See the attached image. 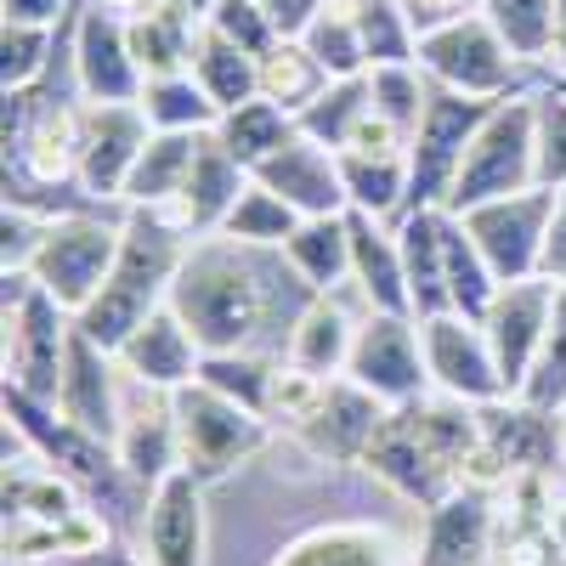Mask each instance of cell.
<instances>
[{"label": "cell", "instance_id": "cell-41", "mask_svg": "<svg viewBox=\"0 0 566 566\" xmlns=\"http://www.w3.org/2000/svg\"><path fill=\"white\" fill-rule=\"evenodd\" d=\"M482 18L515 52V63L555 57V0H482Z\"/></svg>", "mask_w": 566, "mask_h": 566}, {"label": "cell", "instance_id": "cell-14", "mask_svg": "<svg viewBox=\"0 0 566 566\" xmlns=\"http://www.w3.org/2000/svg\"><path fill=\"white\" fill-rule=\"evenodd\" d=\"M555 306H560V283L549 277H522V283H499V295L482 317L488 328V346L499 357V374H504V386L510 397H522L527 386V374L549 340V328H555Z\"/></svg>", "mask_w": 566, "mask_h": 566}, {"label": "cell", "instance_id": "cell-19", "mask_svg": "<svg viewBox=\"0 0 566 566\" xmlns=\"http://www.w3.org/2000/svg\"><path fill=\"white\" fill-rule=\"evenodd\" d=\"M130 386V380H125ZM119 464L125 476L154 493L170 470H181V437H176V402L170 391H148V386H130L125 391V419H119Z\"/></svg>", "mask_w": 566, "mask_h": 566}, {"label": "cell", "instance_id": "cell-11", "mask_svg": "<svg viewBox=\"0 0 566 566\" xmlns=\"http://www.w3.org/2000/svg\"><path fill=\"white\" fill-rule=\"evenodd\" d=\"M555 205H560V193L527 187V193H510V199L464 210L459 221L470 227V239H476V250L488 255L499 283H522V277H544V244H549Z\"/></svg>", "mask_w": 566, "mask_h": 566}, {"label": "cell", "instance_id": "cell-20", "mask_svg": "<svg viewBox=\"0 0 566 566\" xmlns=\"http://www.w3.org/2000/svg\"><path fill=\"white\" fill-rule=\"evenodd\" d=\"M114 357L125 368V380L148 386V391H181L205 374V346L193 340V328H187L170 306H159Z\"/></svg>", "mask_w": 566, "mask_h": 566}, {"label": "cell", "instance_id": "cell-53", "mask_svg": "<svg viewBox=\"0 0 566 566\" xmlns=\"http://www.w3.org/2000/svg\"><path fill=\"white\" fill-rule=\"evenodd\" d=\"M261 7H266L277 40H301V34L317 23V12L328 7V0H261Z\"/></svg>", "mask_w": 566, "mask_h": 566}, {"label": "cell", "instance_id": "cell-43", "mask_svg": "<svg viewBox=\"0 0 566 566\" xmlns=\"http://www.w3.org/2000/svg\"><path fill=\"white\" fill-rule=\"evenodd\" d=\"M374 108V91H368V74H357V80H328V91L323 97L295 119L301 125V136H312V142H323V148H346L352 142V130L363 125V114Z\"/></svg>", "mask_w": 566, "mask_h": 566}, {"label": "cell", "instance_id": "cell-56", "mask_svg": "<svg viewBox=\"0 0 566 566\" xmlns=\"http://www.w3.org/2000/svg\"><path fill=\"white\" fill-rule=\"evenodd\" d=\"M63 566H148V560H142V555H130L114 533L103 538V544H91V549H80V555H69Z\"/></svg>", "mask_w": 566, "mask_h": 566}, {"label": "cell", "instance_id": "cell-12", "mask_svg": "<svg viewBox=\"0 0 566 566\" xmlns=\"http://www.w3.org/2000/svg\"><path fill=\"white\" fill-rule=\"evenodd\" d=\"M346 380H357L368 397H380L386 408L424 402V391H431V368H424L419 317L363 312L357 346H352V363H346Z\"/></svg>", "mask_w": 566, "mask_h": 566}, {"label": "cell", "instance_id": "cell-31", "mask_svg": "<svg viewBox=\"0 0 566 566\" xmlns=\"http://www.w3.org/2000/svg\"><path fill=\"white\" fill-rule=\"evenodd\" d=\"M442 227H448V210H408V216L397 221V244H402V266H408L413 317H442V312H448Z\"/></svg>", "mask_w": 566, "mask_h": 566}, {"label": "cell", "instance_id": "cell-32", "mask_svg": "<svg viewBox=\"0 0 566 566\" xmlns=\"http://www.w3.org/2000/svg\"><path fill=\"white\" fill-rule=\"evenodd\" d=\"M301 272V283L312 295H340V283H352V221L346 216H317L301 221L295 239L277 250Z\"/></svg>", "mask_w": 566, "mask_h": 566}, {"label": "cell", "instance_id": "cell-3", "mask_svg": "<svg viewBox=\"0 0 566 566\" xmlns=\"http://www.w3.org/2000/svg\"><path fill=\"white\" fill-rule=\"evenodd\" d=\"M187 250H193V239H187L165 210H130L119 261H114L108 283L97 290V301L74 317V328L91 346L119 352L159 306H170V283H176Z\"/></svg>", "mask_w": 566, "mask_h": 566}, {"label": "cell", "instance_id": "cell-16", "mask_svg": "<svg viewBox=\"0 0 566 566\" xmlns=\"http://www.w3.org/2000/svg\"><path fill=\"white\" fill-rule=\"evenodd\" d=\"M148 114L136 103H85V142H80V193L91 205H108L119 199L125 205V181L148 148Z\"/></svg>", "mask_w": 566, "mask_h": 566}, {"label": "cell", "instance_id": "cell-37", "mask_svg": "<svg viewBox=\"0 0 566 566\" xmlns=\"http://www.w3.org/2000/svg\"><path fill=\"white\" fill-rule=\"evenodd\" d=\"M199 29H205V23L181 18V12H170V7L136 18V23H130V52H136L142 74H148V80H159V74H187V69H193Z\"/></svg>", "mask_w": 566, "mask_h": 566}, {"label": "cell", "instance_id": "cell-24", "mask_svg": "<svg viewBox=\"0 0 566 566\" xmlns=\"http://www.w3.org/2000/svg\"><path fill=\"white\" fill-rule=\"evenodd\" d=\"M386 419H391V408L340 374V380H328V397H323V408L312 413V424H301V437H306L317 453L363 459V453L374 448V437H380Z\"/></svg>", "mask_w": 566, "mask_h": 566}, {"label": "cell", "instance_id": "cell-9", "mask_svg": "<svg viewBox=\"0 0 566 566\" xmlns=\"http://www.w3.org/2000/svg\"><path fill=\"white\" fill-rule=\"evenodd\" d=\"M419 69L431 74V85L459 91V97L510 103V97H522V69L527 63H515V52L476 12V18H459L448 29L419 34Z\"/></svg>", "mask_w": 566, "mask_h": 566}, {"label": "cell", "instance_id": "cell-60", "mask_svg": "<svg viewBox=\"0 0 566 566\" xmlns=\"http://www.w3.org/2000/svg\"><path fill=\"white\" fill-rule=\"evenodd\" d=\"M560 459H566V413H560Z\"/></svg>", "mask_w": 566, "mask_h": 566}, {"label": "cell", "instance_id": "cell-51", "mask_svg": "<svg viewBox=\"0 0 566 566\" xmlns=\"http://www.w3.org/2000/svg\"><path fill=\"white\" fill-rule=\"evenodd\" d=\"M205 29H216V34L232 40V45H244L250 57H266L272 45H277V29H272V18H266L261 0H221V7L205 18Z\"/></svg>", "mask_w": 566, "mask_h": 566}, {"label": "cell", "instance_id": "cell-25", "mask_svg": "<svg viewBox=\"0 0 566 566\" xmlns=\"http://www.w3.org/2000/svg\"><path fill=\"white\" fill-rule=\"evenodd\" d=\"M488 544H493V504L482 499V488H459L424 522L419 566H482Z\"/></svg>", "mask_w": 566, "mask_h": 566}, {"label": "cell", "instance_id": "cell-54", "mask_svg": "<svg viewBox=\"0 0 566 566\" xmlns=\"http://www.w3.org/2000/svg\"><path fill=\"white\" fill-rule=\"evenodd\" d=\"M7 23H40V29H63L69 23V0H0Z\"/></svg>", "mask_w": 566, "mask_h": 566}, {"label": "cell", "instance_id": "cell-13", "mask_svg": "<svg viewBox=\"0 0 566 566\" xmlns=\"http://www.w3.org/2000/svg\"><path fill=\"white\" fill-rule=\"evenodd\" d=\"M419 340H424V368H431V386L453 402H470V408H488V402H504L510 386L499 374V357L488 346V328L476 317H459V312H442V317H419Z\"/></svg>", "mask_w": 566, "mask_h": 566}, {"label": "cell", "instance_id": "cell-5", "mask_svg": "<svg viewBox=\"0 0 566 566\" xmlns=\"http://www.w3.org/2000/svg\"><path fill=\"white\" fill-rule=\"evenodd\" d=\"M0 283H7L0 290V301H7V386L57 408L69 346H74V317L29 272H7Z\"/></svg>", "mask_w": 566, "mask_h": 566}, {"label": "cell", "instance_id": "cell-59", "mask_svg": "<svg viewBox=\"0 0 566 566\" xmlns=\"http://www.w3.org/2000/svg\"><path fill=\"white\" fill-rule=\"evenodd\" d=\"M555 69L566 80V0H555Z\"/></svg>", "mask_w": 566, "mask_h": 566}, {"label": "cell", "instance_id": "cell-18", "mask_svg": "<svg viewBox=\"0 0 566 566\" xmlns=\"http://www.w3.org/2000/svg\"><path fill=\"white\" fill-rule=\"evenodd\" d=\"M261 187H272V193L290 205L295 216L317 221V216H346L352 199H346V181H340V154L335 148H323V142L312 136H290L272 159H261L250 170Z\"/></svg>", "mask_w": 566, "mask_h": 566}, {"label": "cell", "instance_id": "cell-4", "mask_svg": "<svg viewBox=\"0 0 566 566\" xmlns=\"http://www.w3.org/2000/svg\"><path fill=\"white\" fill-rule=\"evenodd\" d=\"M0 402H7V431H12L23 448H34V453L45 459V470H57L69 488L91 493L97 504L125 510L119 499H125L130 476H125L114 442L80 431V424L63 419L52 402H40V397H29V391H18V386H7V397H0Z\"/></svg>", "mask_w": 566, "mask_h": 566}, {"label": "cell", "instance_id": "cell-42", "mask_svg": "<svg viewBox=\"0 0 566 566\" xmlns=\"http://www.w3.org/2000/svg\"><path fill=\"white\" fill-rule=\"evenodd\" d=\"M357 40L368 69H391V63H419V34L402 12V0H352Z\"/></svg>", "mask_w": 566, "mask_h": 566}, {"label": "cell", "instance_id": "cell-58", "mask_svg": "<svg viewBox=\"0 0 566 566\" xmlns=\"http://www.w3.org/2000/svg\"><path fill=\"white\" fill-rule=\"evenodd\" d=\"M165 7H170V12H181V18H193V23H205V18L221 7V0H165Z\"/></svg>", "mask_w": 566, "mask_h": 566}, {"label": "cell", "instance_id": "cell-7", "mask_svg": "<svg viewBox=\"0 0 566 566\" xmlns=\"http://www.w3.org/2000/svg\"><path fill=\"white\" fill-rule=\"evenodd\" d=\"M176 402V437H181V470H193V476L210 488L221 476H232L244 459H255L272 437V419L244 408V402H232L221 397L216 386L193 380V386H181L170 391Z\"/></svg>", "mask_w": 566, "mask_h": 566}, {"label": "cell", "instance_id": "cell-33", "mask_svg": "<svg viewBox=\"0 0 566 566\" xmlns=\"http://www.w3.org/2000/svg\"><path fill=\"white\" fill-rule=\"evenodd\" d=\"M193 80L205 85V97L227 114V108H239V103H255V97H261V57H250L244 45L221 40L216 29H199Z\"/></svg>", "mask_w": 566, "mask_h": 566}, {"label": "cell", "instance_id": "cell-46", "mask_svg": "<svg viewBox=\"0 0 566 566\" xmlns=\"http://www.w3.org/2000/svg\"><path fill=\"white\" fill-rule=\"evenodd\" d=\"M199 380L216 386V391L232 397V402H244V408L266 413V397H272V363L255 357V352H210Z\"/></svg>", "mask_w": 566, "mask_h": 566}, {"label": "cell", "instance_id": "cell-47", "mask_svg": "<svg viewBox=\"0 0 566 566\" xmlns=\"http://www.w3.org/2000/svg\"><path fill=\"white\" fill-rule=\"evenodd\" d=\"M52 69V29L0 23V91H29Z\"/></svg>", "mask_w": 566, "mask_h": 566}, {"label": "cell", "instance_id": "cell-6", "mask_svg": "<svg viewBox=\"0 0 566 566\" xmlns=\"http://www.w3.org/2000/svg\"><path fill=\"white\" fill-rule=\"evenodd\" d=\"M538 187V142H533V97H510L493 103V114L482 119L476 142L464 148L459 181L448 193V216H464L476 205L510 199V193H527Z\"/></svg>", "mask_w": 566, "mask_h": 566}, {"label": "cell", "instance_id": "cell-35", "mask_svg": "<svg viewBox=\"0 0 566 566\" xmlns=\"http://www.w3.org/2000/svg\"><path fill=\"white\" fill-rule=\"evenodd\" d=\"M340 181L357 216H402L408 210V154H340Z\"/></svg>", "mask_w": 566, "mask_h": 566}, {"label": "cell", "instance_id": "cell-49", "mask_svg": "<svg viewBox=\"0 0 566 566\" xmlns=\"http://www.w3.org/2000/svg\"><path fill=\"white\" fill-rule=\"evenodd\" d=\"M522 402L538 408V413H566V290H560V306H555L549 340H544L527 386H522Z\"/></svg>", "mask_w": 566, "mask_h": 566}, {"label": "cell", "instance_id": "cell-28", "mask_svg": "<svg viewBox=\"0 0 566 566\" xmlns=\"http://www.w3.org/2000/svg\"><path fill=\"white\" fill-rule=\"evenodd\" d=\"M357 328H363V317H352V306L340 295H317L301 312L295 335H290V357L283 363H295L306 374H323V380H340L346 363H352V346H357Z\"/></svg>", "mask_w": 566, "mask_h": 566}, {"label": "cell", "instance_id": "cell-38", "mask_svg": "<svg viewBox=\"0 0 566 566\" xmlns=\"http://www.w3.org/2000/svg\"><path fill=\"white\" fill-rule=\"evenodd\" d=\"M323 91H328V74H323V63L306 52L301 40H277L272 52L261 57V97L277 103L283 114L301 119Z\"/></svg>", "mask_w": 566, "mask_h": 566}, {"label": "cell", "instance_id": "cell-15", "mask_svg": "<svg viewBox=\"0 0 566 566\" xmlns=\"http://www.w3.org/2000/svg\"><path fill=\"white\" fill-rule=\"evenodd\" d=\"M69 57L85 103H142L148 74L130 52V23L103 12L97 0H85V12L69 18Z\"/></svg>", "mask_w": 566, "mask_h": 566}, {"label": "cell", "instance_id": "cell-17", "mask_svg": "<svg viewBox=\"0 0 566 566\" xmlns=\"http://www.w3.org/2000/svg\"><path fill=\"white\" fill-rule=\"evenodd\" d=\"M205 544H210L205 482L193 470H170L142 499V555H148V566H205Z\"/></svg>", "mask_w": 566, "mask_h": 566}, {"label": "cell", "instance_id": "cell-44", "mask_svg": "<svg viewBox=\"0 0 566 566\" xmlns=\"http://www.w3.org/2000/svg\"><path fill=\"white\" fill-rule=\"evenodd\" d=\"M301 45L323 63L328 80H357V74H368L363 40H357V18H352V0H328V7L317 12V23L301 34Z\"/></svg>", "mask_w": 566, "mask_h": 566}, {"label": "cell", "instance_id": "cell-61", "mask_svg": "<svg viewBox=\"0 0 566 566\" xmlns=\"http://www.w3.org/2000/svg\"><path fill=\"white\" fill-rule=\"evenodd\" d=\"M555 85H560V91H566V80H555Z\"/></svg>", "mask_w": 566, "mask_h": 566}, {"label": "cell", "instance_id": "cell-29", "mask_svg": "<svg viewBox=\"0 0 566 566\" xmlns=\"http://www.w3.org/2000/svg\"><path fill=\"white\" fill-rule=\"evenodd\" d=\"M210 136V130H205ZM205 136H187V130H154L148 148H142L130 181H125V205L130 210H170L181 199L187 176L199 165V142Z\"/></svg>", "mask_w": 566, "mask_h": 566}, {"label": "cell", "instance_id": "cell-57", "mask_svg": "<svg viewBox=\"0 0 566 566\" xmlns=\"http://www.w3.org/2000/svg\"><path fill=\"white\" fill-rule=\"evenodd\" d=\"M103 12H114V18H125V23H136V18H148V12H159L165 0H97Z\"/></svg>", "mask_w": 566, "mask_h": 566}, {"label": "cell", "instance_id": "cell-40", "mask_svg": "<svg viewBox=\"0 0 566 566\" xmlns=\"http://www.w3.org/2000/svg\"><path fill=\"white\" fill-rule=\"evenodd\" d=\"M306 216H295L290 205H283L272 187H261L255 176H250V187H244V199L232 205V216H227V227H221V239H232V244H250V250H283L295 239V227H301Z\"/></svg>", "mask_w": 566, "mask_h": 566}, {"label": "cell", "instance_id": "cell-8", "mask_svg": "<svg viewBox=\"0 0 566 566\" xmlns=\"http://www.w3.org/2000/svg\"><path fill=\"white\" fill-rule=\"evenodd\" d=\"M119 244H125V221H108V216H57V221H45V232H40V250L29 261V277L69 317H80L91 301H97L103 283H108V272L119 261Z\"/></svg>", "mask_w": 566, "mask_h": 566}, {"label": "cell", "instance_id": "cell-45", "mask_svg": "<svg viewBox=\"0 0 566 566\" xmlns=\"http://www.w3.org/2000/svg\"><path fill=\"white\" fill-rule=\"evenodd\" d=\"M368 91H374V114H386L402 136H413L419 119H424V103H431V74L419 63L368 69Z\"/></svg>", "mask_w": 566, "mask_h": 566}, {"label": "cell", "instance_id": "cell-2", "mask_svg": "<svg viewBox=\"0 0 566 566\" xmlns=\"http://www.w3.org/2000/svg\"><path fill=\"white\" fill-rule=\"evenodd\" d=\"M476 448H482V408L453 402V397L442 402L424 397L413 408H391L363 464L380 482H391L402 499L437 510L448 493L464 488V464Z\"/></svg>", "mask_w": 566, "mask_h": 566}, {"label": "cell", "instance_id": "cell-27", "mask_svg": "<svg viewBox=\"0 0 566 566\" xmlns=\"http://www.w3.org/2000/svg\"><path fill=\"white\" fill-rule=\"evenodd\" d=\"M80 142H85V108L74 103H40L34 97V119H29V136H23V148L7 159L23 165L34 181H74L80 176Z\"/></svg>", "mask_w": 566, "mask_h": 566}, {"label": "cell", "instance_id": "cell-39", "mask_svg": "<svg viewBox=\"0 0 566 566\" xmlns=\"http://www.w3.org/2000/svg\"><path fill=\"white\" fill-rule=\"evenodd\" d=\"M136 108L148 114L154 130H187V136H205V130H216V119H221V108L205 97V85L193 80V69L148 80V85H142V103H136Z\"/></svg>", "mask_w": 566, "mask_h": 566}, {"label": "cell", "instance_id": "cell-34", "mask_svg": "<svg viewBox=\"0 0 566 566\" xmlns=\"http://www.w3.org/2000/svg\"><path fill=\"white\" fill-rule=\"evenodd\" d=\"M442 277H448V312L482 323L493 295H499V277H493L488 255L476 250V239H470V227L459 216H448V227H442Z\"/></svg>", "mask_w": 566, "mask_h": 566}, {"label": "cell", "instance_id": "cell-36", "mask_svg": "<svg viewBox=\"0 0 566 566\" xmlns=\"http://www.w3.org/2000/svg\"><path fill=\"white\" fill-rule=\"evenodd\" d=\"M301 125H295V114H283L277 103H266V97H255V103H239V108H227L221 119H216V142L239 159L244 170H255L261 159H272L283 142H290Z\"/></svg>", "mask_w": 566, "mask_h": 566}, {"label": "cell", "instance_id": "cell-21", "mask_svg": "<svg viewBox=\"0 0 566 566\" xmlns=\"http://www.w3.org/2000/svg\"><path fill=\"white\" fill-rule=\"evenodd\" d=\"M119 357L91 346L80 328H74V346H69V368H63V391H57V413L74 419L80 431L103 437V442H119V419H125V391L119 380L125 374H114Z\"/></svg>", "mask_w": 566, "mask_h": 566}, {"label": "cell", "instance_id": "cell-22", "mask_svg": "<svg viewBox=\"0 0 566 566\" xmlns=\"http://www.w3.org/2000/svg\"><path fill=\"white\" fill-rule=\"evenodd\" d=\"M244 187H250V170L232 159L216 142V130H210L199 142V165H193V176H187L181 199L165 216L187 232V239H216V232L227 227V216H232V205L244 199Z\"/></svg>", "mask_w": 566, "mask_h": 566}, {"label": "cell", "instance_id": "cell-52", "mask_svg": "<svg viewBox=\"0 0 566 566\" xmlns=\"http://www.w3.org/2000/svg\"><path fill=\"white\" fill-rule=\"evenodd\" d=\"M402 12H408L413 34H431V29H448L459 18H476L482 0H402Z\"/></svg>", "mask_w": 566, "mask_h": 566}, {"label": "cell", "instance_id": "cell-55", "mask_svg": "<svg viewBox=\"0 0 566 566\" xmlns=\"http://www.w3.org/2000/svg\"><path fill=\"white\" fill-rule=\"evenodd\" d=\"M544 277L566 290V193L555 205V221H549V244H544Z\"/></svg>", "mask_w": 566, "mask_h": 566}, {"label": "cell", "instance_id": "cell-23", "mask_svg": "<svg viewBox=\"0 0 566 566\" xmlns=\"http://www.w3.org/2000/svg\"><path fill=\"white\" fill-rule=\"evenodd\" d=\"M352 221V283L368 312H397V317H413V295H408V266H402V244H397V227L386 232V221L374 216H357L346 210Z\"/></svg>", "mask_w": 566, "mask_h": 566}, {"label": "cell", "instance_id": "cell-48", "mask_svg": "<svg viewBox=\"0 0 566 566\" xmlns=\"http://www.w3.org/2000/svg\"><path fill=\"white\" fill-rule=\"evenodd\" d=\"M533 142H538V187L566 193V91L560 85L533 97Z\"/></svg>", "mask_w": 566, "mask_h": 566}, {"label": "cell", "instance_id": "cell-1", "mask_svg": "<svg viewBox=\"0 0 566 566\" xmlns=\"http://www.w3.org/2000/svg\"><path fill=\"white\" fill-rule=\"evenodd\" d=\"M317 295L301 283L290 261H266V250L205 239L187 250L176 283H170V312L193 328V340L210 352H255L261 335H295L301 312Z\"/></svg>", "mask_w": 566, "mask_h": 566}, {"label": "cell", "instance_id": "cell-26", "mask_svg": "<svg viewBox=\"0 0 566 566\" xmlns=\"http://www.w3.org/2000/svg\"><path fill=\"white\" fill-rule=\"evenodd\" d=\"M272 566H408V549L397 533L368 522H328L301 533Z\"/></svg>", "mask_w": 566, "mask_h": 566}, {"label": "cell", "instance_id": "cell-30", "mask_svg": "<svg viewBox=\"0 0 566 566\" xmlns=\"http://www.w3.org/2000/svg\"><path fill=\"white\" fill-rule=\"evenodd\" d=\"M549 419H560V413H538L522 397H504V402L482 408V437L510 470H544L560 459V431Z\"/></svg>", "mask_w": 566, "mask_h": 566}, {"label": "cell", "instance_id": "cell-10", "mask_svg": "<svg viewBox=\"0 0 566 566\" xmlns=\"http://www.w3.org/2000/svg\"><path fill=\"white\" fill-rule=\"evenodd\" d=\"M488 114H493V103L459 97V91L431 85L424 119L408 136V210H442L448 205L453 181H459V165H464V148L476 142V130H482Z\"/></svg>", "mask_w": 566, "mask_h": 566}, {"label": "cell", "instance_id": "cell-50", "mask_svg": "<svg viewBox=\"0 0 566 566\" xmlns=\"http://www.w3.org/2000/svg\"><path fill=\"white\" fill-rule=\"evenodd\" d=\"M323 397H328L323 374H306V368H295V363H277V368H272L266 419H290L295 431H301V424H312V413L323 408Z\"/></svg>", "mask_w": 566, "mask_h": 566}]
</instances>
